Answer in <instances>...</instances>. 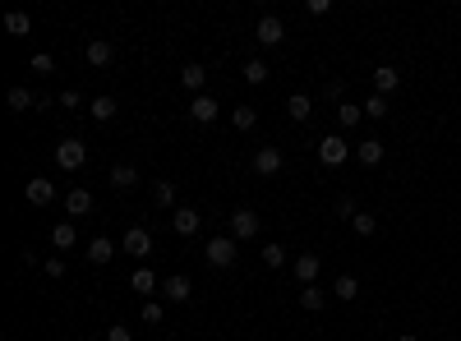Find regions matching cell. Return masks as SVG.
<instances>
[{
    "instance_id": "obj_30",
    "label": "cell",
    "mask_w": 461,
    "mask_h": 341,
    "mask_svg": "<svg viewBox=\"0 0 461 341\" xmlns=\"http://www.w3.org/2000/svg\"><path fill=\"white\" fill-rule=\"evenodd\" d=\"M323 300H328V295H323L318 286H305V290H300V309H309V314H318Z\"/></svg>"
},
{
    "instance_id": "obj_42",
    "label": "cell",
    "mask_w": 461,
    "mask_h": 341,
    "mask_svg": "<svg viewBox=\"0 0 461 341\" xmlns=\"http://www.w3.org/2000/svg\"><path fill=\"white\" fill-rule=\"evenodd\" d=\"M305 9H309V14H314V19H318V14H328V9H332V0H309V5H305Z\"/></svg>"
},
{
    "instance_id": "obj_32",
    "label": "cell",
    "mask_w": 461,
    "mask_h": 341,
    "mask_svg": "<svg viewBox=\"0 0 461 341\" xmlns=\"http://www.w3.org/2000/svg\"><path fill=\"white\" fill-rule=\"evenodd\" d=\"M263 263H268L272 272H277V268H286V249H281V245H263Z\"/></svg>"
},
{
    "instance_id": "obj_19",
    "label": "cell",
    "mask_w": 461,
    "mask_h": 341,
    "mask_svg": "<svg viewBox=\"0 0 461 341\" xmlns=\"http://www.w3.org/2000/svg\"><path fill=\"white\" fill-rule=\"evenodd\" d=\"M180 83L190 88V93H199V97H203V83H208V70H203V65H185V70H180Z\"/></svg>"
},
{
    "instance_id": "obj_3",
    "label": "cell",
    "mask_w": 461,
    "mask_h": 341,
    "mask_svg": "<svg viewBox=\"0 0 461 341\" xmlns=\"http://www.w3.org/2000/svg\"><path fill=\"white\" fill-rule=\"evenodd\" d=\"M203 254H208L212 268H231V263H235V240H231V236H212Z\"/></svg>"
},
{
    "instance_id": "obj_36",
    "label": "cell",
    "mask_w": 461,
    "mask_h": 341,
    "mask_svg": "<svg viewBox=\"0 0 461 341\" xmlns=\"http://www.w3.org/2000/svg\"><path fill=\"white\" fill-rule=\"evenodd\" d=\"M323 97H328V102H341V97H346V83H341V79L323 83Z\"/></svg>"
},
{
    "instance_id": "obj_17",
    "label": "cell",
    "mask_w": 461,
    "mask_h": 341,
    "mask_svg": "<svg viewBox=\"0 0 461 341\" xmlns=\"http://www.w3.org/2000/svg\"><path fill=\"white\" fill-rule=\"evenodd\" d=\"M5 33L9 37H28V33H33V19H28L24 9H9V14H5Z\"/></svg>"
},
{
    "instance_id": "obj_12",
    "label": "cell",
    "mask_w": 461,
    "mask_h": 341,
    "mask_svg": "<svg viewBox=\"0 0 461 341\" xmlns=\"http://www.w3.org/2000/svg\"><path fill=\"white\" fill-rule=\"evenodd\" d=\"M130 286L139 290V295H152V290H162V281H157L152 268H134V272H130Z\"/></svg>"
},
{
    "instance_id": "obj_18",
    "label": "cell",
    "mask_w": 461,
    "mask_h": 341,
    "mask_svg": "<svg viewBox=\"0 0 461 341\" xmlns=\"http://www.w3.org/2000/svg\"><path fill=\"white\" fill-rule=\"evenodd\" d=\"M318 268H323V258H318V254H300V258H296V277L305 281V286H314V277H318Z\"/></svg>"
},
{
    "instance_id": "obj_1",
    "label": "cell",
    "mask_w": 461,
    "mask_h": 341,
    "mask_svg": "<svg viewBox=\"0 0 461 341\" xmlns=\"http://www.w3.org/2000/svg\"><path fill=\"white\" fill-rule=\"evenodd\" d=\"M346 157H351V143L341 139V134H323V143H318V162L323 167H341Z\"/></svg>"
},
{
    "instance_id": "obj_10",
    "label": "cell",
    "mask_w": 461,
    "mask_h": 341,
    "mask_svg": "<svg viewBox=\"0 0 461 341\" xmlns=\"http://www.w3.org/2000/svg\"><path fill=\"white\" fill-rule=\"evenodd\" d=\"M162 295H166V300H175V305H185V300H190V277H185V272L166 277V281H162Z\"/></svg>"
},
{
    "instance_id": "obj_37",
    "label": "cell",
    "mask_w": 461,
    "mask_h": 341,
    "mask_svg": "<svg viewBox=\"0 0 461 341\" xmlns=\"http://www.w3.org/2000/svg\"><path fill=\"white\" fill-rule=\"evenodd\" d=\"M33 70H37V74H51V70H56V61H51L46 51H37V56H33Z\"/></svg>"
},
{
    "instance_id": "obj_39",
    "label": "cell",
    "mask_w": 461,
    "mask_h": 341,
    "mask_svg": "<svg viewBox=\"0 0 461 341\" xmlns=\"http://www.w3.org/2000/svg\"><path fill=\"white\" fill-rule=\"evenodd\" d=\"M106 341H134V332L125 323H115V327H106Z\"/></svg>"
},
{
    "instance_id": "obj_31",
    "label": "cell",
    "mask_w": 461,
    "mask_h": 341,
    "mask_svg": "<svg viewBox=\"0 0 461 341\" xmlns=\"http://www.w3.org/2000/svg\"><path fill=\"white\" fill-rule=\"evenodd\" d=\"M231 125H235V130H254V125H259V111H254V106H235Z\"/></svg>"
},
{
    "instance_id": "obj_33",
    "label": "cell",
    "mask_w": 461,
    "mask_h": 341,
    "mask_svg": "<svg viewBox=\"0 0 461 341\" xmlns=\"http://www.w3.org/2000/svg\"><path fill=\"white\" fill-rule=\"evenodd\" d=\"M365 115H369V120H383V115H388V97H369V102H365Z\"/></svg>"
},
{
    "instance_id": "obj_4",
    "label": "cell",
    "mask_w": 461,
    "mask_h": 341,
    "mask_svg": "<svg viewBox=\"0 0 461 341\" xmlns=\"http://www.w3.org/2000/svg\"><path fill=\"white\" fill-rule=\"evenodd\" d=\"M120 249H125L130 258H148V254H152V236H148L143 226H130V231H125V240H120Z\"/></svg>"
},
{
    "instance_id": "obj_43",
    "label": "cell",
    "mask_w": 461,
    "mask_h": 341,
    "mask_svg": "<svg viewBox=\"0 0 461 341\" xmlns=\"http://www.w3.org/2000/svg\"><path fill=\"white\" fill-rule=\"evenodd\" d=\"M397 341H420V337H415V332H401V337H397Z\"/></svg>"
},
{
    "instance_id": "obj_34",
    "label": "cell",
    "mask_w": 461,
    "mask_h": 341,
    "mask_svg": "<svg viewBox=\"0 0 461 341\" xmlns=\"http://www.w3.org/2000/svg\"><path fill=\"white\" fill-rule=\"evenodd\" d=\"M244 79H249V83H268V65H263V61H249V65H244Z\"/></svg>"
},
{
    "instance_id": "obj_6",
    "label": "cell",
    "mask_w": 461,
    "mask_h": 341,
    "mask_svg": "<svg viewBox=\"0 0 461 341\" xmlns=\"http://www.w3.org/2000/svg\"><path fill=\"white\" fill-rule=\"evenodd\" d=\"M281 167H286V152L281 148H259L254 152V175H277Z\"/></svg>"
},
{
    "instance_id": "obj_35",
    "label": "cell",
    "mask_w": 461,
    "mask_h": 341,
    "mask_svg": "<svg viewBox=\"0 0 461 341\" xmlns=\"http://www.w3.org/2000/svg\"><path fill=\"white\" fill-rule=\"evenodd\" d=\"M356 212H360V208H356V199H351V194H341V199H337V217H346V221H351Z\"/></svg>"
},
{
    "instance_id": "obj_26",
    "label": "cell",
    "mask_w": 461,
    "mask_h": 341,
    "mask_svg": "<svg viewBox=\"0 0 461 341\" xmlns=\"http://www.w3.org/2000/svg\"><path fill=\"white\" fill-rule=\"evenodd\" d=\"M360 115H365V106H356V102H341L337 106V125H341V130H356Z\"/></svg>"
},
{
    "instance_id": "obj_25",
    "label": "cell",
    "mask_w": 461,
    "mask_h": 341,
    "mask_svg": "<svg viewBox=\"0 0 461 341\" xmlns=\"http://www.w3.org/2000/svg\"><path fill=\"white\" fill-rule=\"evenodd\" d=\"M356 152H360V167H378V162H383V143L378 139H365Z\"/></svg>"
},
{
    "instance_id": "obj_8",
    "label": "cell",
    "mask_w": 461,
    "mask_h": 341,
    "mask_svg": "<svg viewBox=\"0 0 461 341\" xmlns=\"http://www.w3.org/2000/svg\"><path fill=\"white\" fill-rule=\"evenodd\" d=\"M217 111H222V106L212 102L208 93H203V97H194V102H190V120H194V125H212V120H217Z\"/></svg>"
},
{
    "instance_id": "obj_23",
    "label": "cell",
    "mask_w": 461,
    "mask_h": 341,
    "mask_svg": "<svg viewBox=\"0 0 461 341\" xmlns=\"http://www.w3.org/2000/svg\"><path fill=\"white\" fill-rule=\"evenodd\" d=\"M5 102H9V111H33V106L42 102V97H33L28 88H9V97H5Z\"/></svg>"
},
{
    "instance_id": "obj_24",
    "label": "cell",
    "mask_w": 461,
    "mask_h": 341,
    "mask_svg": "<svg viewBox=\"0 0 461 341\" xmlns=\"http://www.w3.org/2000/svg\"><path fill=\"white\" fill-rule=\"evenodd\" d=\"M286 115H291V120H300V125H305L309 115H314V102H309L305 93H296V97H291V102H286Z\"/></svg>"
},
{
    "instance_id": "obj_15",
    "label": "cell",
    "mask_w": 461,
    "mask_h": 341,
    "mask_svg": "<svg viewBox=\"0 0 461 341\" xmlns=\"http://www.w3.org/2000/svg\"><path fill=\"white\" fill-rule=\"evenodd\" d=\"M115 111H120V106H115V97H93V102H88V115H93L97 125H106Z\"/></svg>"
},
{
    "instance_id": "obj_13",
    "label": "cell",
    "mask_w": 461,
    "mask_h": 341,
    "mask_svg": "<svg viewBox=\"0 0 461 341\" xmlns=\"http://www.w3.org/2000/svg\"><path fill=\"white\" fill-rule=\"evenodd\" d=\"M397 83H401V74L392 70V65H378V70H374V93H378V97L397 93Z\"/></svg>"
},
{
    "instance_id": "obj_40",
    "label": "cell",
    "mask_w": 461,
    "mask_h": 341,
    "mask_svg": "<svg viewBox=\"0 0 461 341\" xmlns=\"http://www.w3.org/2000/svg\"><path fill=\"white\" fill-rule=\"evenodd\" d=\"M61 106H65V111H74V106H83V97H78L74 88H65V93H61Z\"/></svg>"
},
{
    "instance_id": "obj_16",
    "label": "cell",
    "mask_w": 461,
    "mask_h": 341,
    "mask_svg": "<svg viewBox=\"0 0 461 341\" xmlns=\"http://www.w3.org/2000/svg\"><path fill=\"white\" fill-rule=\"evenodd\" d=\"M199 212H194V208H175V221H171V226H175V236H194V231H199Z\"/></svg>"
},
{
    "instance_id": "obj_29",
    "label": "cell",
    "mask_w": 461,
    "mask_h": 341,
    "mask_svg": "<svg viewBox=\"0 0 461 341\" xmlns=\"http://www.w3.org/2000/svg\"><path fill=\"white\" fill-rule=\"evenodd\" d=\"M51 240H56V249H74V240H78L74 221H61V226H51Z\"/></svg>"
},
{
    "instance_id": "obj_27",
    "label": "cell",
    "mask_w": 461,
    "mask_h": 341,
    "mask_svg": "<svg viewBox=\"0 0 461 341\" xmlns=\"http://www.w3.org/2000/svg\"><path fill=\"white\" fill-rule=\"evenodd\" d=\"M351 231H356L360 240H369L378 231V217H374V212H356V217H351Z\"/></svg>"
},
{
    "instance_id": "obj_20",
    "label": "cell",
    "mask_w": 461,
    "mask_h": 341,
    "mask_svg": "<svg viewBox=\"0 0 461 341\" xmlns=\"http://www.w3.org/2000/svg\"><path fill=\"white\" fill-rule=\"evenodd\" d=\"M139 184V171L130 167V162H120V167H111V189H134Z\"/></svg>"
},
{
    "instance_id": "obj_21",
    "label": "cell",
    "mask_w": 461,
    "mask_h": 341,
    "mask_svg": "<svg viewBox=\"0 0 461 341\" xmlns=\"http://www.w3.org/2000/svg\"><path fill=\"white\" fill-rule=\"evenodd\" d=\"M88 258H93L97 268H106V263L115 258V245H111V240H106V236H97L93 245H88Z\"/></svg>"
},
{
    "instance_id": "obj_22",
    "label": "cell",
    "mask_w": 461,
    "mask_h": 341,
    "mask_svg": "<svg viewBox=\"0 0 461 341\" xmlns=\"http://www.w3.org/2000/svg\"><path fill=\"white\" fill-rule=\"evenodd\" d=\"M332 295L337 300H360V281L351 277V272H341V277L332 281Z\"/></svg>"
},
{
    "instance_id": "obj_7",
    "label": "cell",
    "mask_w": 461,
    "mask_h": 341,
    "mask_svg": "<svg viewBox=\"0 0 461 341\" xmlns=\"http://www.w3.org/2000/svg\"><path fill=\"white\" fill-rule=\"evenodd\" d=\"M249 236H259V217L249 208L231 212V240H249Z\"/></svg>"
},
{
    "instance_id": "obj_28",
    "label": "cell",
    "mask_w": 461,
    "mask_h": 341,
    "mask_svg": "<svg viewBox=\"0 0 461 341\" xmlns=\"http://www.w3.org/2000/svg\"><path fill=\"white\" fill-rule=\"evenodd\" d=\"M152 203L157 208H175V184L171 180H152Z\"/></svg>"
},
{
    "instance_id": "obj_11",
    "label": "cell",
    "mask_w": 461,
    "mask_h": 341,
    "mask_svg": "<svg viewBox=\"0 0 461 341\" xmlns=\"http://www.w3.org/2000/svg\"><path fill=\"white\" fill-rule=\"evenodd\" d=\"M65 212H70V217H88V212H93V194L88 189H70L65 194Z\"/></svg>"
},
{
    "instance_id": "obj_2",
    "label": "cell",
    "mask_w": 461,
    "mask_h": 341,
    "mask_svg": "<svg viewBox=\"0 0 461 341\" xmlns=\"http://www.w3.org/2000/svg\"><path fill=\"white\" fill-rule=\"evenodd\" d=\"M83 162H88V148L78 139H65L61 148H56V167H61V171H78Z\"/></svg>"
},
{
    "instance_id": "obj_9",
    "label": "cell",
    "mask_w": 461,
    "mask_h": 341,
    "mask_svg": "<svg viewBox=\"0 0 461 341\" xmlns=\"http://www.w3.org/2000/svg\"><path fill=\"white\" fill-rule=\"evenodd\" d=\"M51 199H56V184L51 180H42V175H37V180H28V203H33V208H46Z\"/></svg>"
},
{
    "instance_id": "obj_5",
    "label": "cell",
    "mask_w": 461,
    "mask_h": 341,
    "mask_svg": "<svg viewBox=\"0 0 461 341\" xmlns=\"http://www.w3.org/2000/svg\"><path fill=\"white\" fill-rule=\"evenodd\" d=\"M254 37H259L263 46H277V42H286V23H281L277 14H263L259 28H254Z\"/></svg>"
},
{
    "instance_id": "obj_41",
    "label": "cell",
    "mask_w": 461,
    "mask_h": 341,
    "mask_svg": "<svg viewBox=\"0 0 461 341\" xmlns=\"http://www.w3.org/2000/svg\"><path fill=\"white\" fill-rule=\"evenodd\" d=\"M42 268H46V277H65V258H46Z\"/></svg>"
},
{
    "instance_id": "obj_38",
    "label": "cell",
    "mask_w": 461,
    "mask_h": 341,
    "mask_svg": "<svg viewBox=\"0 0 461 341\" xmlns=\"http://www.w3.org/2000/svg\"><path fill=\"white\" fill-rule=\"evenodd\" d=\"M143 323H162V305H157V300H148V305H143Z\"/></svg>"
},
{
    "instance_id": "obj_14",
    "label": "cell",
    "mask_w": 461,
    "mask_h": 341,
    "mask_svg": "<svg viewBox=\"0 0 461 341\" xmlns=\"http://www.w3.org/2000/svg\"><path fill=\"white\" fill-rule=\"evenodd\" d=\"M115 61V51H111V42H102V37H97V42H88V65H97V70H106V65Z\"/></svg>"
}]
</instances>
